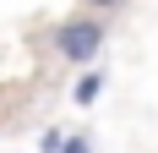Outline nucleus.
Returning a JSON list of instances; mask_svg holds the SVG:
<instances>
[{
  "instance_id": "39448f33",
  "label": "nucleus",
  "mask_w": 158,
  "mask_h": 153,
  "mask_svg": "<svg viewBox=\"0 0 158 153\" xmlns=\"http://www.w3.org/2000/svg\"><path fill=\"white\" fill-rule=\"evenodd\" d=\"M87 11H114V6H126V0H82Z\"/></svg>"
},
{
  "instance_id": "f03ea898",
  "label": "nucleus",
  "mask_w": 158,
  "mask_h": 153,
  "mask_svg": "<svg viewBox=\"0 0 158 153\" xmlns=\"http://www.w3.org/2000/svg\"><path fill=\"white\" fill-rule=\"evenodd\" d=\"M98 93H104V71H82V82H77V104H98Z\"/></svg>"
},
{
  "instance_id": "7ed1b4c3",
  "label": "nucleus",
  "mask_w": 158,
  "mask_h": 153,
  "mask_svg": "<svg viewBox=\"0 0 158 153\" xmlns=\"http://www.w3.org/2000/svg\"><path fill=\"white\" fill-rule=\"evenodd\" d=\"M60 148H65V131H60V126H49L44 137H38V153H60Z\"/></svg>"
},
{
  "instance_id": "20e7f679",
  "label": "nucleus",
  "mask_w": 158,
  "mask_h": 153,
  "mask_svg": "<svg viewBox=\"0 0 158 153\" xmlns=\"http://www.w3.org/2000/svg\"><path fill=\"white\" fill-rule=\"evenodd\" d=\"M60 153H93V137H82V131H77V137H65Z\"/></svg>"
},
{
  "instance_id": "f257e3e1",
  "label": "nucleus",
  "mask_w": 158,
  "mask_h": 153,
  "mask_svg": "<svg viewBox=\"0 0 158 153\" xmlns=\"http://www.w3.org/2000/svg\"><path fill=\"white\" fill-rule=\"evenodd\" d=\"M104 38H109V28H104V16H65L60 28L49 33V44H55V55L71 66H93L98 60V49H104Z\"/></svg>"
}]
</instances>
